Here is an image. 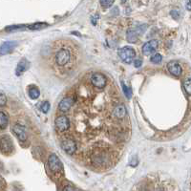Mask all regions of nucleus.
<instances>
[{
	"label": "nucleus",
	"instance_id": "1",
	"mask_svg": "<svg viewBox=\"0 0 191 191\" xmlns=\"http://www.w3.org/2000/svg\"><path fill=\"white\" fill-rule=\"evenodd\" d=\"M53 60L52 64L58 71L68 72L75 67L77 53L75 46L69 43H60V45L55 46L52 50Z\"/></svg>",
	"mask_w": 191,
	"mask_h": 191
},
{
	"label": "nucleus",
	"instance_id": "2",
	"mask_svg": "<svg viewBox=\"0 0 191 191\" xmlns=\"http://www.w3.org/2000/svg\"><path fill=\"white\" fill-rule=\"evenodd\" d=\"M118 55H120L121 59L125 63H132V61L134 60L136 56V52L132 47H128L125 46L121 49L118 50Z\"/></svg>",
	"mask_w": 191,
	"mask_h": 191
},
{
	"label": "nucleus",
	"instance_id": "3",
	"mask_svg": "<svg viewBox=\"0 0 191 191\" xmlns=\"http://www.w3.org/2000/svg\"><path fill=\"white\" fill-rule=\"evenodd\" d=\"M48 166L51 171L54 173H59L62 169V163H61L59 158L55 154H51L48 159Z\"/></svg>",
	"mask_w": 191,
	"mask_h": 191
},
{
	"label": "nucleus",
	"instance_id": "4",
	"mask_svg": "<svg viewBox=\"0 0 191 191\" xmlns=\"http://www.w3.org/2000/svg\"><path fill=\"white\" fill-rule=\"evenodd\" d=\"M61 147L68 155H73L76 150V143L73 139L66 138L61 141Z\"/></svg>",
	"mask_w": 191,
	"mask_h": 191
},
{
	"label": "nucleus",
	"instance_id": "5",
	"mask_svg": "<svg viewBox=\"0 0 191 191\" xmlns=\"http://www.w3.org/2000/svg\"><path fill=\"white\" fill-rule=\"evenodd\" d=\"M92 84L97 89H103L106 86V76L101 73H94L91 76Z\"/></svg>",
	"mask_w": 191,
	"mask_h": 191
},
{
	"label": "nucleus",
	"instance_id": "6",
	"mask_svg": "<svg viewBox=\"0 0 191 191\" xmlns=\"http://www.w3.org/2000/svg\"><path fill=\"white\" fill-rule=\"evenodd\" d=\"M55 127L59 132H65L68 130L70 126V121L69 118L65 116H59L55 118Z\"/></svg>",
	"mask_w": 191,
	"mask_h": 191
},
{
	"label": "nucleus",
	"instance_id": "7",
	"mask_svg": "<svg viewBox=\"0 0 191 191\" xmlns=\"http://www.w3.org/2000/svg\"><path fill=\"white\" fill-rule=\"evenodd\" d=\"M158 46H159L158 40L153 39V40L148 41V42H146L142 46V53L145 55H150L152 53H154V52L157 50Z\"/></svg>",
	"mask_w": 191,
	"mask_h": 191
},
{
	"label": "nucleus",
	"instance_id": "8",
	"mask_svg": "<svg viewBox=\"0 0 191 191\" xmlns=\"http://www.w3.org/2000/svg\"><path fill=\"white\" fill-rule=\"evenodd\" d=\"M12 132L14 134L19 141L24 142L27 139V134H26L25 127L19 124H13L12 126Z\"/></svg>",
	"mask_w": 191,
	"mask_h": 191
},
{
	"label": "nucleus",
	"instance_id": "9",
	"mask_svg": "<svg viewBox=\"0 0 191 191\" xmlns=\"http://www.w3.org/2000/svg\"><path fill=\"white\" fill-rule=\"evenodd\" d=\"M74 104V100L71 97H66L64 99L61 100V101L58 104V109L61 112H67L71 109V107Z\"/></svg>",
	"mask_w": 191,
	"mask_h": 191
},
{
	"label": "nucleus",
	"instance_id": "10",
	"mask_svg": "<svg viewBox=\"0 0 191 191\" xmlns=\"http://www.w3.org/2000/svg\"><path fill=\"white\" fill-rule=\"evenodd\" d=\"M167 68H168L169 73L174 76H180L183 73L182 67H181V65L178 62H175V61L169 62L167 65Z\"/></svg>",
	"mask_w": 191,
	"mask_h": 191
},
{
	"label": "nucleus",
	"instance_id": "11",
	"mask_svg": "<svg viewBox=\"0 0 191 191\" xmlns=\"http://www.w3.org/2000/svg\"><path fill=\"white\" fill-rule=\"evenodd\" d=\"M13 142L11 141V139L7 136L2 137L1 140V150L5 154H9L13 151Z\"/></svg>",
	"mask_w": 191,
	"mask_h": 191
},
{
	"label": "nucleus",
	"instance_id": "12",
	"mask_svg": "<svg viewBox=\"0 0 191 191\" xmlns=\"http://www.w3.org/2000/svg\"><path fill=\"white\" fill-rule=\"evenodd\" d=\"M142 31L141 30V28H138V29H129L128 32H127V39L128 41H130V42H136L138 40L139 37V34H142Z\"/></svg>",
	"mask_w": 191,
	"mask_h": 191
},
{
	"label": "nucleus",
	"instance_id": "13",
	"mask_svg": "<svg viewBox=\"0 0 191 191\" xmlns=\"http://www.w3.org/2000/svg\"><path fill=\"white\" fill-rule=\"evenodd\" d=\"M15 46H16V42L14 41H7V42H4L1 45V48H0V53H1V55H4L6 54H9Z\"/></svg>",
	"mask_w": 191,
	"mask_h": 191
},
{
	"label": "nucleus",
	"instance_id": "14",
	"mask_svg": "<svg viewBox=\"0 0 191 191\" xmlns=\"http://www.w3.org/2000/svg\"><path fill=\"white\" fill-rule=\"evenodd\" d=\"M29 66H30V63H29V61L27 59L23 58V59L20 60L19 63L17 64L16 70H15V74H16V76L22 75L24 72L29 68Z\"/></svg>",
	"mask_w": 191,
	"mask_h": 191
},
{
	"label": "nucleus",
	"instance_id": "15",
	"mask_svg": "<svg viewBox=\"0 0 191 191\" xmlns=\"http://www.w3.org/2000/svg\"><path fill=\"white\" fill-rule=\"evenodd\" d=\"M127 114L126 112V108L123 104H120L115 107L114 112H113V115L115 116V118H123Z\"/></svg>",
	"mask_w": 191,
	"mask_h": 191
},
{
	"label": "nucleus",
	"instance_id": "16",
	"mask_svg": "<svg viewBox=\"0 0 191 191\" xmlns=\"http://www.w3.org/2000/svg\"><path fill=\"white\" fill-rule=\"evenodd\" d=\"M40 95V91L37 87H35L34 85H32L29 88V96L32 100H37L38 99V97Z\"/></svg>",
	"mask_w": 191,
	"mask_h": 191
},
{
	"label": "nucleus",
	"instance_id": "17",
	"mask_svg": "<svg viewBox=\"0 0 191 191\" xmlns=\"http://www.w3.org/2000/svg\"><path fill=\"white\" fill-rule=\"evenodd\" d=\"M8 122H9V120H8L7 115L1 111L0 112V127H1V129H4L8 125Z\"/></svg>",
	"mask_w": 191,
	"mask_h": 191
},
{
	"label": "nucleus",
	"instance_id": "18",
	"mask_svg": "<svg viewBox=\"0 0 191 191\" xmlns=\"http://www.w3.org/2000/svg\"><path fill=\"white\" fill-rule=\"evenodd\" d=\"M48 24H46V23H42V22H38V23H34L32 25H29L28 26V29L30 30H40V29H42L44 27H46Z\"/></svg>",
	"mask_w": 191,
	"mask_h": 191
},
{
	"label": "nucleus",
	"instance_id": "19",
	"mask_svg": "<svg viewBox=\"0 0 191 191\" xmlns=\"http://www.w3.org/2000/svg\"><path fill=\"white\" fill-rule=\"evenodd\" d=\"M121 86H122V90H123V93L125 94L126 97L127 99H130L131 96H132V90L130 87H128L127 85H125L124 82H121Z\"/></svg>",
	"mask_w": 191,
	"mask_h": 191
},
{
	"label": "nucleus",
	"instance_id": "20",
	"mask_svg": "<svg viewBox=\"0 0 191 191\" xmlns=\"http://www.w3.org/2000/svg\"><path fill=\"white\" fill-rule=\"evenodd\" d=\"M184 88L187 92V94L191 95V77H188L184 82Z\"/></svg>",
	"mask_w": 191,
	"mask_h": 191
},
{
	"label": "nucleus",
	"instance_id": "21",
	"mask_svg": "<svg viewBox=\"0 0 191 191\" xmlns=\"http://www.w3.org/2000/svg\"><path fill=\"white\" fill-rule=\"evenodd\" d=\"M115 0H100V5L103 8H109L111 7Z\"/></svg>",
	"mask_w": 191,
	"mask_h": 191
},
{
	"label": "nucleus",
	"instance_id": "22",
	"mask_svg": "<svg viewBox=\"0 0 191 191\" xmlns=\"http://www.w3.org/2000/svg\"><path fill=\"white\" fill-rule=\"evenodd\" d=\"M162 59H163V56H162V55H160V54H155L152 58H151V62H153V63H156V64H158V63H160L162 61Z\"/></svg>",
	"mask_w": 191,
	"mask_h": 191
},
{
	"label": "nucleus",
	"instance_id": "23",
	"mask_svg": "<svg viewBox=\"0 0 191 191\" xmlns=\"http://www.w3.org/2000/svg\"><path fill=\"white\" fill-rule=\"evenodd\" d=\"M40 109H41V111H42L43 113L47 114V113L49 112V110H50V103L48 101H44L42 104H41Z\"/></svg>",
	"mask_w": 191,
	"mask_h": 191
},
{
	"label": "nucleus",
	"instance_id": "24",
	"mask_svg": "<svg viewBox=\"0 0 191 191\" xmlns=\"http://www.w3.org/2000/svg\"><path fill=\"white\" fill-rule=\"evenodd\" d=\"M23 28H24L23 25H15V26H10V27L6 28V31H8V32H13V31H17Z\"/></svg>",
	"mask_w": 191,
	"mask_h": 191
},
{
	"label": "nucleus",
	"instance_id": "25",
	"mask_svg": "<svg viewBox=\"0 0 191 191\" xmlns=\"http://www.w3.org/2000/svg\"><path fill=\"white\" fill-rule=\"evenodd\" d=\"M6 102H7V97H5V95L2 93V94L0 95V105H1V106H4L5 103H6Z\"/></svg>",
	"mask_w": 191,
	"mask_h": 191
},
{
	"label": "nucleus",
	"instance_id": "26",
	"mask_svg": "<svg viewBox=\"0 0 191 191\" xmlns=\"http://www.w3.org/2000/svg\"><path fill=\"white\" fill-rule=\"evenodd\" d=\"M63 191H81V190L77 189V188H75L73 187H69V185H68V187H64Z\"/></svg>",
	"mask_w": 191,
	"mask_h": 191
},
{
	"label": "nucleus",
	"instance_id": "27",
	"mask_svg": "<svg viewBox=\"0 0 191 191\" xmlns=\"http://www.w3.org/2000/svg\"><path fill=\"white\" fill-rule=\"evenodd\" d=\"M179 12L177 11V10H173V11H171V15H172V17L173 18H178L179 17Z\"/></svg>",
	"mask_w": 191,
	"mask_h": 191
},
{
	"label": "nucleus",
	"instance_id": "28",
	"mask_svg": "<svg viewBox=\"0 0 191 191\" xmlns=\"http://www.w3.org/2000/svg\"><path fill=\"white\" fill-rule=\"evenodd\" d=\"M185 6L188 11H191V0H185Z\"/></svg>",
	"mask_w": 191,
	"mask_h": 191
},
{
	"label": "nucleus",
	"instance_id": "29",
	"mask_svg": "<svg viewBox=\"0 0 191 191\" xmlns=\"http://www.w3.org/2000/svg\"><path fill=\"white\" fill-rule=\"evenodd\" d=\"M135 67H140L141 65H142V60H140V59H138V60H135Z\"/></svg>",
	"mask_w": 191,
	"mask_h": 191
},
{
	"label": "nucleus",
	"instance_id": "30",
	"mask_svg": "<svg viewBox=\"0 0 191 191\" xmlns=\"http://www.w3.org/2000/svg\"><path fill=\"white\" fill-rule=\"evenodd\" d=\"M125 1H126V0H122V1H121V2H122V3H124Z\"/></svg>",
	"mask_w": 191,
	"mask_h": 191
}]
</instances>
